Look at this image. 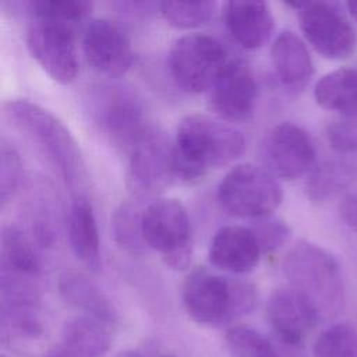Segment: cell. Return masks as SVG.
Listing matches in <instances>:
<instances>
[{"label": "cell", "instance_id": "obj_2", "mask_svg": "<svg viewBox=\"0 0 357 357\" xmlns=\"http://www.w3.org/2000/svg\"><path fill=\"white\" fill-rule=\"evenodd\" d=\"M245 148L243 134L222 120L201 113L184 116L173 141L176 177L194 183L236 160Z\"/></svg>", "mask_w": 357, "mask_h": 357}, {"label": "cell", "instance_id": "obj_22", "mask_svg": "<svg viewBox=\"0 0 357 357\" xmlns=\"http://www.w3.org/2000/svg\"><path fill=\"white\" fill-rule=\"evenodd\" d=\"M67 237L73 254L85 266H100V238L96 218L88 198H75L67 215Z\"/></svg>", "mask_w": 357, "mask_h": 357}, {"label": "cell", "instance_id": "obj_5", "mask_svg": "<svg viewBox=\"0 0 357 357\" xmlns=\"http://www.w3.org/2000/svg\"><path fill=\"white\" fill-rule=\"evenodd\" d=\"M86 113L95 128L116 148L131 149L153 128L138 95L120 84H99L88 91Z\"/></svg>", "mask_w": 357, "mask_h": 357}, {"label": "cell", "instance_id": "obj_35", "mask_svg": "<svg viewBox=\"0 0 357 357\" xmlns=\"http://www.w3.org/2000/svg\"><path fill=\"white\" fill-rule=\"evenodd\" d=\"M339 215L346 226L357 233V194H349L342 199Z\"/></svg>", "mask_w": 357, "mask_h": 357}, {"label": "cell", "instance_id": "obj_18", "mask_svg": "<svg viewBox=\"0 0 357 357\" xmlns=\"http://www.w3.org/2000/svg\"><path fill=\"white\" fill-rule=\"evenodd\" d=\"M222 15L233 40L248 50L264 46L275 28L272 11L265 1H227Z\"/></svg>", "mask_w": 357, "mask_h": 357}, {"label": "cell", "instance_id": "obj_27", "mask_svg": "<svg viewBox=\"0 0 357 357\" xmlns=\"http://www.w3.org/2000/svg\"><path fill=\"white\" fill-rule=\"evenodd\" d=\"M354 177V172L342 162H325L315 166L305 184V191L312 202H324L346 188Z\"/></svg>", "mask_w": 357, "mask_h": 357}, {"label": "cell", "instance_id": "obj_30", "mask_svg": "<svg viewBox=\"0 0 357 357\" xmlns=\"http://www.w3.org/2000/svg\"><path fill=\"white\" fill-rule=\"evenodd\" d=\"M315 357H357V329L346 322L321 332L314 343Z\"/></svg>", "mask_w": 357, "mask_h": 357}, {"label": "cell", "instance_id": "obj_40", "mask_svg": "<svg viewBox=\"0 0 357 357\" xmlns=\"http://www.w3.org/2000/svg\"><path fill=\"white\" fill-rule=\"evenodd\" d=\"M47 357H52V356H49V354H47Z\"/></svg>", "mask_w": 357, "mask_h": 357}, {"label": "cell", "instance_id": "obj_6", "mask_svg": "<svg viewBox=\"0 0 357 357\" xmlns=\"http://www.w3.org/2000/svg\"><path fill=\"white\" fill-rule=\"evenodd\" d=\"M145 245L158 251L172 269H185L192 255L191 220L185 206L176 198H155L142 211Z\"/></svg>", "mask_w": 357, "mask_h": 357}, {"label": "cell", "instance_id": "obj_10", "mask_svg": "<svg viewBox=\"0 0 357 357\" xmlns=\"http://www.w3.org/2000/svg\"><path fill=\"white\" fill-rule=\"evenodd\" d=\"M298 10L300 28L308 43L328 59H344L357 45V33L350 21L333 3H289Z\"/></svg>", "mask_w": 357, "mask_h": 357}, {"label": "cell", "instance_id": "obj_32", "mask_svg": "<svg viewBox=\"0 0 357 357\" xmlns=\"http://www.w3.org/2000/svg\"><path fill=\"white\" fill-rule=\"evenodd\" d=\"M22 163L15 146L1 135L0 139V206L1 209L14 198L21 183Z\"/></svg>", "mask_w": 357, "mask_h": 357}, {"label": "cell", "instance_id": "obj_20", "mask_svg": "<svg viewBox=\"0 0 357 357\" xmlns=\"http://www.w3.org/2000/svg\"><path fill=\"white\" fill-rule=\"evenodd\" d=\"M61 298L82 311L85 317L96 319L107 326L117 322V310L110 298L84 273L64 272L57 282Z\"/></svg>", "mask_w": 357, "mask_h": 357}, {"label": "cell", "instance_id": "obj_29", "mask_svg": "<svg viewBox=\"0 0 357 357\" xmlns=\"http://www.w3.org/2000/svg\"><path fill=\"white\" fill-rule=\"evenodd\" d=\"M160 14L177 29H191L206 24L216 11L215 1H163Z\"/></svg>", "mask_w": 357, "mask_h": 357}, {"label": "cell", "instance_id": "obj_25", "mask_svg": "<svg viewBox=\"0 0 357 357\" xmlns=\"http://www.w3.org/2000/svg\"><path fill=\"white\" fill-rule=\"evenodd\" d=\"M26 216L36 243L52 247L59 236V204L52 188L42 180L33 181L28 191Z\"/></svg>", "mask_w": 357, "mask_h": 357}, {"label": "cell", "instance_id": "obj_15", "mask_svg": "<svg viewBox=\"0 0 357 357\" xmlns=\"http://www.w3.org/2000/svg\"><path fill=\"white\" fill-rule=\"evenodd\" d=\"M258 85L250 66L230 60L209 89V109L222 121L248 120L255 109Z\"/></svg>", "mask_w": 357, "mask_h": 357}, {"label": "cell", "instance_id": "obj_38", "mask_svg": "<svg viewBox=\"0 0 357 357\" xmlns=\"http://www.w3.org/2000/svg\"><path fill=\"white\" fill-rule=\"evenodd\" d=\"M0 357H7V356H4V354H1V356H0Z\"/></svg>", "mask_w": 357, "mask_h": 357}, {"label": "cell", "instance_id": "obj_1", "mask_svg": "<svg viewBox=\"0 0 357 357\" xmlns=\"http://www.w3.org/2000/svg\"><path fill=\"white\" fill-rule=\"evenodd\" d=\"M4 113L11 124L45 156L73 199L88 198L86 163L77 139L64 123L52 112L28 99L7 100Z\"/></svg>", "mask_w": 357, "mask_h": 357}, {"label": "cell", "instance_id": "obj_9", "mask_svg": "<svg viewBox=\"0 0 357 357\" xmlns=\"http://www.w3.org/2000/svg\"><path fill=\"white\" fill-rule=\"evenodd\" d=\"M26 47L42 70L59 84L73 82L79 71L75 26L45 18H29Z\"/></svg>", "mask_w": 357, "mask_h": 357}, {"label": "cell", "instance_id": "obj_34", "mask_svg": "<svg viewBox=\"0 0 357 357\" xmlns=\"http://www.w3.org/2000/svg\"><path fill=\"white\" fill-rule=\"evenodd\" d=\"M326 137L331 146L339 152L357 151V121H333L326 128Z\"/></svg>", "mask_w": 357, "mask_h": 357}, {"label": "cell", "instance_id": "obj_26", "mask_svg": "<svg viewBox=\"0 0 357 357\" xmlns=\"http://www.w3.org/2000/svg\"><path fill=\"white\" fill-rule=\"evenodd\" d=\"M10 4L22 10L29 18L53 20L73 26L85 20L92 10V3L85 0H28Z\"/></svg>", "mask_w": 357, "mask_h": 357}, {"label": "cell", "instance_id": "obj_11", "mask_svg": "<svg viewBox=\"0 0 357 357\" xmlns=\"http://www.w3.org/2000/svg\"><path fill=\"white\" fill-rule=\"evenodd\" d=\"M176 177L173 144L152 128L128 153L127 185L135 198L162 192Z\"/></svg>", "mask_w": 357, "mask_h": 357}, {"label": "cell", "instance_id": "obj_31", "mask_svg": "<svg viewBox=\"0 0 357 357\" xmlns=\"http://www.w3.org/2000/svg\"><path fill=\"white\" fill-rule=\"evenodd\" d=\"M234 357H278L272 343L257 329L247 325L231 326L225 335Z\"/></svg>", "mask_w": 357, "mask_h": 357}, {"label": "cell", "instance_id": "obj_28", "mask_svg": "<svg viewBox=\"0 0 357 357\" xmlns=\"http://www.w3.org/2000/svg\"><path fill=\"white\" fill-rule=\"evenodd\" d=\"M141 218L142 212L132 202L121 204L112 216L113 238L121 250L130 254H141L145 247Z\"/></svg>", "mask_w": 357, "mask_h": 357}, {"label": "cell", "instance_id": "obj_16", "mask_svg": "<svg viewBox=\"0 0 357 357\" xmlns=\"http://www.w3.org/2000/svg\"><path fill=\"white\" fill-rule=\"evenodd\" d=\"M266 318L283 343L300 346L315 328L319 314L303 293L287 283L271 293Z\"/></svg>", "mask_w": 357, "mask_h": 357}, {"label": "cell", "instance_id": "obj_36", "mask_svg": "<svg viewBox=\"0 0 357 357\" xmlns=\"http://www.w3.org/2000/svg\"><path fill=\"white\" fill-rule=\"evenodd\" d=\"M346 7H347L350 15L357 21V1H347Z\"/></svg>", "mask_w": 357, "mask_h": 357}, {"label": "cell", "instance_id": "obj_7", "mask_svg": "<svg viewBox=\"0 0 357 357\" xmlns=\"http://www.w3.org/2000/svg\"><path fill=\"white\" fill-rule=\"evenodd\" d=\"M218 199L227 213L259 220L275 212L283 199V191L276 177L265 167L241 163L220 180Z\"/></svg>", "mask_w": 357, "mask_h": 357}, {"label": "cell", "instance_id": "obj_39", "mask_svg": "<svg viewBox=\"0 0 357 357\" xmlns=\"http://www.w3.org/2000/svg\"><path fill=\"white\" fill-rule=\"evenodd\" d=\"M163 357H172V356H163Z\"/></svg>", "mask_w": 357, "mask_h": 357}, {"label": "cell", "instance_id": "obj_19", "mask_svg": "<svg viewBox=\"0 0 357 357\" xmlns=\"http://www.w3.org/2000/svg\"><path fill=\"white\" fill-rule=\"evenodd\" d=\"M271 56L283 86L300 91L308 84L314 73L312 60L305 43L294 32H280L272 43Z\"/></svg>", "mask_w": 357, "mask_h": 357}, {"label": "cell", "instance_id": "obj_17", "mask_svg": "<svg viewBox=\"0 0 357 357\" xmlns=\"http://www.w3.org/2000/svg\"><path fill=\"white\" fill-rule=\"evenodd\" d=\"M262 255L258 240L251 227L227 225L212 237L208 257L209 262L227 273L244 275L257 268Z\"/></svg>", "mask_w": 357, "mask_h": 357}, {"label": "cell", "instance_id": "obj_14", "mask_svg": "<svg viewBox=\"0 0 357 357\" xmlns=\"http://www.w3.org/2000/svg\"><path fill=\"white\" fill-rule=\"evenodd\" d=\"M82 50L88 64L98 73L117 78L132 66L134 50L128 35L116 22L92 20L82 36Z\"/></svg>", "mask_w": 357, "mask_h": 357}, {"label": "cell", "instance_id": "obj_3", "mask_svg": "<svg viewBox=\"0 0 357 357\" xmlns=\"http://www.w3.org/2000/svg\"><path fill=\"white\" fill-rule=\"evenodd\" d=\"M188 317L202 325H222L248 314L257 304L252 283L216 273L205 266L192 269L181 287Z\"/></svg>", "mask_w": 357, "mask_h": 357}, {"label": "cell", "instance_id": "obj_4", "mask_svg": "<svg viewBox=\"0 0 357 357\" xmlns=\"http://www.w3.org/2000/svg\"><path fill=\"white\" fill-rule=\"evenodd\" d=\"M289 284L303 293L321 317H335L344 305V283L337 261L322 247L301 240L284 254Z\"/></svg>", "mask_w": 357, "mask_h": 357}, {"label": "cell", "instance_id": "obj_12", "mask_svg": "<svg viewBox=\"0 0 357 357\" xmlns=\"http://www.w3.org/2000/svg\"><path fill=\"white\" fill-rule=\"evenodd\" d=\"M265 169L275 177L294 180L314 167L315 148L308 132L294 123H280L264 137L259 148Z\"/></svg>", "mask_w": 357, "mask_h": 357}, {"label": "cell", "instance_id": "obj_13", "mask_svg": "<svg viewBox=\"0 0 357 357\" xmlns=\"http://www.w3.org/2000/svg\"><path fill=\"white\" fill-rule=\"evenodd\" d=\"M0 324L3 339H31L43 331L38 280L0 272Z\"/></svg>", "mask_w": 357, "mask_h": 357}, {"label": "cell", "instance_id": "obj_24", "mask_svg": "<svg viewBox=\"0 0 357 357\" xmlns=\"http://www.w3.org/2000/svg\"><path fill=\"white\" fill-rule=\"evenodd\" d=\"M317 103L347 119L357 117V70L342 67L325 74L314 88Z\"/></svg>", "mask_w": 357, "mask_h": 357}, {"label": "cell", "instance_id": "obj_21", "mask_svg": "<svg viewBox=\"0 0 357 357\" xmlns=\"http://www.w3.org/2000/svg\"><path fill=\"white\" fill-rule=\"evenodd\" d=\"M112 343L109 326L89 317L68 321L52 357H103Z\"/></svg>", "mask_w": 357, "mask_h": 357}, {"label": "cell", "instance_id": "obj_8", "mask_svg": "<svg viewBox=\"0 0 357 357\" xmlns=\"http://www.w3.org/2000/svg\"><path fill=\"white\" fill-rule=\"evenodd\" d=\"M229 61L225 46L206 33H188L178 38L167 57L174 82L188 93L209 91Z\"/></svg>", "mask_w": 357, "mask_h": 357}, {"label": "cell", "instance_id": "obj_23", "mask_svg": "<svg viewBox=\"0 0 357 357\" xmlns=\"http://www.w3.org/2000/svg\"><path fill=\"white\" fill-rule=\"evenodd\" d=\"M0 272L35 280L42 273V262L33 241L17 225H6L1 229Z\"/></svg>", "mask_w": 357, "mask_h": 357}, {"label": "cell", "instance_id": "obj_37", "mask_svg": "<svg viewBox=\"0 0 357 357\" xmlns=\"http://www.w3.org/2000/svg\"><path fill=\"white\" fill-rule=\"evenodd\" d=\"M114 357H141V356L134 350H123V351L117 353Z\"/></svg>", "mask_w": 357, "mask_h": 357}, {"label": "cell", "instance_id": "obj_33", "mask_svg": "<svg viewBox=\"0 0 357 357\" xmlns=\"http://www.w3.org/2000/svg\"><path fill=\"white\" fill-rule=\"evenodd\" d=\"M251 229L258 240L262 255L273 254L282 248L291 236V229L289 225L284 220L272 216L259 219Z\"/></svg>", "mask_w": 357, "mask_h": 357}]
</instances>
